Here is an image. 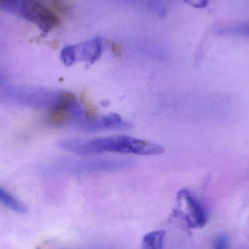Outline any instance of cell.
<instances>
[{"label": "cell", "mask_w": 249, "mask_h": 249, "mask_svg": "<svg viewBox=\"0 0 249 249\" xmlns=\"http://www.w3.org/2000/svg\"><path fill=\"white\" fill-rule=\"evenodd\" d=\"M0 103L46 111L50 118L70 116L80 105L69 92L34 86L1 88Z\"/></svg>", "instance_id": "6da1fadb"}, {"label": "cell", "mask_w": 249, "mask_h": 249, "mask_svg": "<svg viewBox=\"0 0 249 249\" xmlns=\"http://www.w3.org/2000/svg\"><path fill=\"white\" fill-rule=\"evenodd\" d=\"M64 150L79 155L121 153L137 155H158L163 146L154 142L128 136H112L94 139H64L58 142Z\"/></svg>", "instance_id": "7a4b0ae2"}, {"label": "cell", "mask_w": 249, "mask_h": 249, "mask_svg": "<svg viewBox=\"0 0 249 249\" xmlns=\"http://www.w3.org/2000/svg\"><path fill=\"white\" fill-rule=\"evenodd\" d=\"M134 162L124 158H91V159H65L46 165L42 171L46 174H79L107 172L124 169Z\"/></svg>", "instance_id": "3957f363"}, {"label": "cell", "mask_w": 249, "mask_h": 249, "mask_svg": "<svg viewBox=\"0 0 249 249\" xmlns=\"http://www.w3.org/2000/svg\"><path fill=\"white\" fill-rule=\"evenodd\" d=\"M0 5L5 11L37 26L45 36L61 23L55 12L36 0H1Z\"/></svg>", "instance_id": "277c9868"}, {"label": "cell", "mask_w": 249, "mask_h": 249, "mask_svg": "<svg viewBox=\"0 0 249 249\" xmlns=\"http://www.w3.org/2000/svg\"><path fill=\"white\" fill-rule=\"evenodd\" d=\"M103 51V39L93 38L81 43L64 47L61 50L60 58L67 67H71L79 61L93 64L100 59Z\"/></svg>", "instance_id": "5b68a950"}, {"label": "cell", "mask_w": 249, "mask_h": 249, "mask_svg": "<svg viewBox=\"0 0 249 249\" xmlns=\"http://www.w3.org/2000/svg\"><path fill=\"white\" fill-rule=\"evenodd\" d=\"M71 124L78 130L86 132H96L107 130H121L130 127L118 114H109L102 116L89 117L87 113L71 121Z\"/></svg>", "instance_id": "8992f818"}, {"label": "cell", "mask_w": 249, "mask_h": 249, "mask_svg": "<svg viewBox=\"0 0 249 249\" xmlns=\"http://www.w3.org/2000/svg\"><path fill=\"white\" fill-rule=\"evenodd\" d=\"M179 196L184 199L188 208L190 214V226L193 228H203L207 223V215L198 199L187 190H182Z\"/></svg>", "instance_id": "52a82bcc"}, {"label": "cell", "mask_w": 249, "mask_h": 249, "mask_svg": "<svg viewBox=\"0 0 249 249\" xmlns=\"http://www.w3.org/2000/svg\"><path fill=\"white\" fill-rule=\"evenodd\" d=\"M165 234L162 230L148 232L142 239V249H163Z\"/></svg>", "instance_id": "ba28073f"}, {"label": "cell", "mask_w": 249, "mask_h": 249, "mask_svg": "<svg viewBox=\"0 0 249 249\" xmlns=\"http://www.w3.org/2000/svg\"><path fill=\"white\" fill-rule=\"evenodd\" d=\"M0 203L16 213H25L27 212L26 206L22 202L16 198L7 190L1 187H0Z\"/></svg>", "instance_id": "9c48e42d"}, {"label": "cell", "mask_w": 249, "mask_h": 249, "mask_svg": "<svg viewBox=\"0 0 249 249\" xmlns=\"http://www.w3.org/2000/svg\"><path fill=\"white\" fill-rule=\"evenodd\" d=\"M222 33L225 35H244V36H249V26H235V27L228 28V29H223Z\"/></svg>", "instance_id": "30bf717a"}, {"label": "cell", "mask_w": 249, "mask_h": 249, "mask_svg": "<svg viewBox=\"0 0 249 249\" xmlns=\"http://www.w3.org/2000/svg\"><path fill=\"white\" fill-rule=\"evenodd\" d=\"M229 240L225 235H220L215 240L213 249H229Z\"/></svg>", "instance_id": "8fae6325"}, {"label": "cell", "mask_w": 249, "mask_h": 249, "mask_svg": "<svg viewBox=\"0 0 249 249\" xmlns=\"http://www.w3.org/2000/svg\"><path fill=\"white\" fill-rule=\"evenodd\" d=\"M187 4L196 8H204L209 4V0H184Z\"/></svg>", "instance_id": "7c38bea8"}]
</instances>
